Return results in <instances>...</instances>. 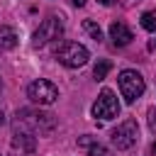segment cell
Returning <instances> with one entry per match:
<instances>
[{
	"instance_id": "1",
	"label": "cell",
	"mask_w": 156,
	"mask_h": 156,
	"mask_svg": "<svg viewBox=\"0 0 156 156\" xmlns=\"http://www.w3.org/2000/svg\"><path fill=\"white\" fill-rule=\"evenodd\" d=\"M54 127H56V119H54V115H49V112H41V110H20L17 115H15V124H12V129H22V132H32L34 136H46V134H51L54 132Z\"/></svg>"
},
{
	"instance_id": "2",
	"label": "cell",
	"mask_w": 156,
	"mask_h": 156,
	"mask_svg": "<svg viewBox=\"0 0 156 156\" xmlns=\"http://www.w3.org/2000/svg\"><path fill=\"white\" fill-rule=\"evenodd\" d=\"M61 37H63V20L58 15H46L41 20L39 29L32 37V46L34 49H41V46H46V44H51V41H56Z\"/></svg>"
},
{
	"instance_id": "3",
	"label": "cell",
	"mask_w": 156,
	"mask_h": 156,
	"mask_svg": "<svg viewBox=\"0 0 156 156\" xmlns=\"http://www.w3.org/2000/svg\"><path fill=\"white\" fill-rule=\"evenodd\" d=\"M117 83H119V93H122V98H124L129 105L136 102V100L144 95V90H146V83H144L141 73L134 71V68H124V71L119 73Z\"/></svg>"
},
{
	"instance_id": "4",
	"label": "cell",
	"mask_w": 156,
	"mask_h": 156,
	"mask_svg": "<svg viewBox=\"0 0 156 156\" xmlns=\"http://www.w3.org/2000/svg\"><path fill=\"white\" fill-rule=\"evenodd\" d=\"M56 58H58V63H63L66 68H80V66L88 63L90 51H88L83 44H78V41H63V44L56 49Z\"/></svg>"
},
{
	"instance_id": "5",
	"label": "cell",
	"mask_w": 156,
	"mask_h": 156,
	"mask_svg": "<svg viewBox=\"0 0 156 156\" xmlns=\"http://www.w3.org/2000/svg\"><path fill=\"white\" fill-rule=\"evenodd\" d=\"M27 98L32 102H37V105H51V102L58 100V88L51 80L39 78V80H32L27 85Z\"/></svg>"
},
{
	"instance_id": "6",
	"label": "cell",
	"mask_w": 156,
	"mask_h": 156,
	"mask_svg": "<svg viewBox=\"0 0 156 156\" xmlns=\"http://www.w3.org/2000/svg\"><path fill=\"white\" fill-rule=\"evenodd\" d=\"M119 115V102H117V98H115V93L110 90V88H105L100 95H98V100H95V105H93V117L98 119H115Z\"/></svg>"
},
{
	"instance_id": "7",
	"label": "cell",
	"mask_w": 156,
	"mask_h": 156,
	"mask_svg": "<svg viewBox=\"0 0 156 156\" xmlns=\"http://www.w3.org/2000/svg\"><path fill=\"white\" fill-rule=\"evenodd\" d=\"M136 136H139V124L136 119H124L115 132H112V144L119 149V151H127L136 144Z\"/></svg>"
},
{
	"instance_id": "8",
	"label": "cell",
	"mask_w": 156,
	"mask_h": 156,
	"mask_svg": "<svg viewBox=\"0 0 156 156\" xmlns=\"http://www.w3.org/2000/svg\"><path fill=\"white\" fill-rule=\"evenodd\" d=\"M12 149L20 151V156H32L34 149H37V136L32 132L12 129Z\"/></svg>"
},
{
	"instance_id": "9",
	"label": "cell",
	"mask_w": 156,
	"mask_h": 156,
	"mask_svg": "<svg viewBox=\"0 0 156 156\" xmlns=\"http://www.w3.org/2000/svg\"><path fill=\"white\" fill-rule=\"evenodd\" d=\"M110 39H112L115 46H127V44L134 39V34L129 32L127 24H122V22H112V24H110Z\"/></svg>"
},
{
	"instance_id": "10",
	"label": "cell",
	"mask_w": 156,
	"mask_h": 156,
	"mask_svg": "<svg viewBox=\"0 0 156 156\" xmlns=\"http://www.w3.org/2000/svg\"><path fill=\"white\" fill-rule=\"evenodd\" d=\"M78 146H83V149L88 151V156H112V151H110L105 144H100V141H95V139H90V136H80V139H78Z\"/></svg>"
},
{
	"instance_id": "11",
	"label": "cell",
	"mask_w": 156,
	"mask_h": 156,
	"mask_svg": "<svg viewBox=\"0 0 156 156\" xmlns=\"http://www.w3.org/2000/svg\"><path fill=\"white\" fill-rule=\"evenodd\" d=\"M17 46V34L12 27H0V51H10Z\"/></svg>"
},
{
	"instance_id": "12",
	"label": "cell",
	"mask_w": 156,
	"mask_h": 156,
	"mask_svg": "<svg viewBox=\"0 0 156 156\" xmlns=\"http://www.w3.org/2000/svg\"><path fill=\"white\" fill-rule=\"evenodd\" d=\"M110 68H112V61H107V58L98 61V63H95V68H93V76H95V80H105V76L110 73Z\"/></svg>"
},
{
	"instance_id": "13",
	"label": "cell",
	"mask_w": 156,
	"mask_h": 156,
	"mask_svg": "<svg viewBox=\"0 0 156 156\" xmlns=\"http://www.w3.org/2000/svg\"><path fill=\"white\" fill-rule=\"evenodd\" d=\"M141 27L146 32H156V10H146L141 15Z\"/></svg>"
},
{
	"instance_id": "14",
	"label": "cell",
	"mask_w": 156,
	"mask_h": 156,
	"mask_svg": "<svg viewBox=\"0 0 156 156\" xmlns=\"http://www.w3.org/2000/svg\"><path fill=\"white\" fill-rule=\"evenodd\" d=\"M83 29H85V32H88V34H90L95 41H100V39H102V29H100V27H98L93 20H85V22H83Z\"/></svg>"
},
{
	"instance_id": "15",
	"label": "cell",
	"mask_w": 156,
	"mask_h": 156,
	"mask_svg": "<svg viewBox=\"0 0 156 156\" xmlns=\"http://www.w3.org/2000/svg\"><path fill=\"white\" fill-rule=\"evenodd\" d=\"M149 127L156 132V107H151V110H149Z\"/></svg>"
},
{
	"instance_id": "16",
	"label": "cell",
	"mask_w": 156,
	"mask_h": 156,
	"mask_svg": "<svg viewBox=\"0 0 156 156\" xmlns=\"http://www.w3.org/2000/svg\"><path fill=\"white\" fill-rule=\"evenodd\" d=\"M100 5H105V7H110V5H117V0H98Z\"/></svg>"
},
{
	"instance_id": "17",
	"label": "cell",
	"mask_w": 156,
	"mask_h": 156,
	"mask_svg": "<svg viewBox=\"0 0 156 156\" xmlns=\"http://www.w3.org/2000/svg\"><path fill=\"white\" fill-rule=\"evenodd\" d=\"M71 2H73L76 7H83V5H85V0H71Z\"/></svg>"
},
{
	"instance_id": "18",
	"label": "cell",
	"mask_w": 156,
	"mask_h": 156,
	"mask_svg": "<svg viewBox=\"0 0 156 156\" xmlns=\"http://www.w3.org/2000/svg\"><path fill=\"white\" fill-rule=\"evenodd\" d=\"M149 51H156V39H151V41H149Z\"/></svg>"
},
{
	"instance_id": "19",
	"label": "cell",
	"mask_w": 156,
	"mask_h": 156,
	"mask_svg": "<svg viewBox=\"0 0 156 156\" xmlns=\"http://www.w3.org/2000/svg\"><path fill=\"white\" fill-rule=\"evenodd\" d=\"M151 156H156V141L151 144Z\"/></svg>"
}]
</instances>
